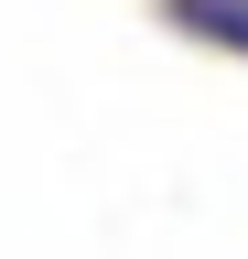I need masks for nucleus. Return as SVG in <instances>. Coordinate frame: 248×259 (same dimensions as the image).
Instances as JSON below:
<instances>
[{
	"label": "nucleus",
	"instance_id": "nucleus-1",
	"mask_svg": "<svg viewBox=\"0 0 248 259\" xmlns=\"http://www.w3.org/2000/svg\"><path fill=\"white\" fill-rule=\"evenodd\" d=\"M162 11L194 32V44H227V54H248V0H162Z\"/></svg>",
	"mask_w": 248,
	"mask_h": 259
}]
</instances>
